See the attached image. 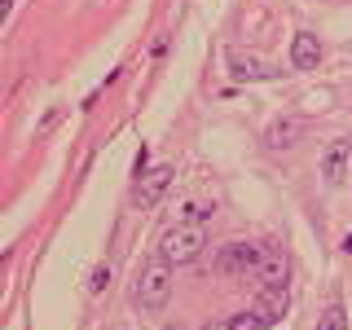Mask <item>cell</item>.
<instances>
[{
	"instance_id": "obj_1",
	"label": "cell",
	"mask_w": 352,
	"mask_h": 330,
	"mask_svg": "<svg viewBox=\"0 0 352 330\" xmlns=\"http://www.w3.org/2000/svg\"><path fill=\"white\" fill-rule=\"evenodd\" d=\"M168 300H172V264L159 256L154 264H146V269L137 273V282H132V304H137L141 313H159Z\"/></svg>"
},
{
	"instance_id": "obj_2",
	"label": "cell",
	"mask_w": 352,
	"mask_h": 330,
	"mask_svg": "<svg viewBox=\"0 0 352 330\" xmlns=\"http://www.w3.org/2000/svg\"><path fill=\"white\" fill-rule=\"evenodd\" d=\"M203 247H207L203 225L185 220V225H176V229H168V234H163V242H159V256L168 260V264H194L198 256H203Z\"/></svg>"
},
{
	"instance_id": "obj_3",
	"label": "cell",
	"mask_w": 352,
	"mask_h": 330,
	"mask_svg": "<svg viewBox=\"0 0 352 330\" xmlns=\"http://www.w3.org/2000/svg\"><path fill=\"white\" fill-rule=\"evenodd\" d=\"M172 176H176V168L172 163H159V168H146L141 172V181H137V207H159L163 203V194L172 190Z\"/></svg>"
},
{
	"instance_id": "obj_4",
	"label": "cell",
	"mask_w": 352,
	"mask_h": 330,
	"mask_svg": "<svg viewBox=\"0 0 352 330\" xmlns=\"http://www.w3.org/2000/svg\"><path fill=\"white\" fill-rule=\"evenodd\" d=\"M260 260H264V247H256V242H225L216 256L220 273H256Z\"/></svg>"
},
{
	"instance_id": "obj_5",
	"label": "cell",
	"mask_w": 352,
	"mask_h": 330,
	"mask_svg": "<svg viewBox=\"0 0 352 330\" xmlns=\"http://www.w3.org/2000/svg\"><path fill=\"white\" fill-rule=\"evenodd\" d=\"M225 62H229V75H234V80H273V75H278L273 62L256 58V53H242V49H229Z\"/></svg>"
},
{
	"instance_id": "obj_6",
	"label": "cell",
	"mask_w": 352,
	"mask_h": 330,
	"mask_svg": "<svg viewBox=\"0 0 352 330\" xmlns=\"http://www.w3.org/2000/svg\"><path fill=\"white\" fill-rule=\"evenodd\" d=\"M286 278H291V264H286V256L264 247V260H260V269H256V282L269 286V291H286Z\"/></svg>"
},
{
	"instance_id": "obj_7",
	"label": "cell",
	"mask_w": 352,
	"mask_h": 330,
	"mask_svg": "<svg viewBox=\"0 0 352 330\" xmlns=\"http://www.w3.org/2000/svg\"><path fill=\"white\" fill-rule=\"evenodd\" d=\"M291 62H295V71H317L322 66V40L313 31H300L291 40Z\"/></svg>"
},
{
	"instance_id": "obj_8",
	"label": "cell",
	"mask_w": 352,
	"mask_h": 330,
	"mask_svg": "<svg viewBox=\"0 0 352 330\" xmlns=\"http://www.w3.org/2000/svg\"><path fill=\"white\" fill-rule=\"evenodd\" d=\"M348 159H352V146H348V141H330V146H326V154H322V176H326L330 185H344Z\"/></svg>"
},
{
	"instance_id": "obj_9",
	"label": "cell",
	"mask_w": 352,
	"mask_h": 330,
	"mask_svg": "<svg viewBox=\"0 0 352 330\" xmlns=\"http://www.w3.org/2000/svg\"><path fill=\"white\" fill-rule=\"evenodd\" d=\"M304 119H278L269 132H264V141H269V150H291V146H300V137H304Z\"/></svg>"
},
{
	"instance_id": "obj_10",
	"label": "cell",
	"mask_w": 352,
	"mask_h": 330,
	"mask_svg": "<svg viewBox=\"0 0 352 330\" xmlns=\"http://www.w3.org/2000/svg\"><path fill=\"white\" fill-rule=\"evenodd\" d=\"M256 308L264 313V322H282L286 317V291H269V286H260V300H256Z\"/></svg>"
},
{
	"instance_id": "obj_11",
	"label": "cell",
	"mask_w": 352,
	"mask_h": 330,
	"mask_svg": "<svg viewBox=\"0 0 352 330\" xmlns=\"http://www.w3.org/2000/svg\"><path fill=\"white\" fill-rule=\"evenodd\" d=\"M229 330H269V322H264V313L251 304V308H242V313L229 317Z\"/></svg>"
},
{
	"instance_id": "obj_12",
	"label": "cell",
	"mask_w": 352,
	"mask_h": 330,
	"mask_svg": "<svg viewBox=\"0 0 352 330\" xmlns=\"http://www.w3.org/2000/svg\"><path fill=\"white\" fill-rule=\"evenodd\" d=\"M317 330H348V313L344 304H330L322 317H317Z\"/></svg>"
},
{
	"instance_id": "obj_13",
	"label": "cell",
	"mask_w": 352,
	"mask_h": 330,
	"mask_svg": "<svg viewBox=\"0 0 352 330\" xmlns=\"http://www.w3.org/2000/svg\"><path fill=\"white\" fill-rule=\"evenodd\" d=\"M106 282H110V269H97V273H93V282H88V291H93V295H97V291H106Z\"/></svg>"
},
{
	"instance_id": "obj_14",
	"label": "cell",
	"mask_w": 352,
	"mask_h": 330,
	"mask_svg": "<svg viewBox=\"0 0 352 330\" xmlns=\"http://www.w3.org/2000/svg\"><path fill=\"white\" fill-rule=\"evenodd\" d=\"M344 251H348V256H352V234H348V238H344Z\"/></svg>"
},
{
	"instance_id": "obj_15",
	"label": "cell",
	"mask_w": 352,
	"mask_h": 330,
	"mask_svg": "<svg viewBox=\"0 0 352 330\" xmlns=\"http://www.w3.org/2000/svg\"><path fill=\"white\" fill-rule=\"evenodd\" d=\"M203 330H229V322H225V326H212V322H207V326H203Z\"/></svg>"
},
{
	"instance_id": "obj_16",
	"label": "cell",
	"mask_w": 352,
	"mask_h": 330,
	"mask_svg": "<svg viewBox=\"0 0 352 330\" xmlns=\"http://www.w3.org/2000/svg\"><path fill=\"white\" fill-rule=\"evenodd\" d=\"M168 330H181V326H168Z\"/></svg>"
}]
</instances>
